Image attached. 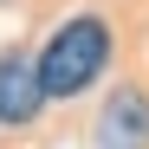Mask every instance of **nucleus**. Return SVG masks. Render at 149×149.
<instances>
[{"instance_id":"3","label":"nucleus","mask_w":149,"mask_h":149,"mask_svg":"<svg viewBox=\"0 0 149 149\" xmlns=\"http://www.w3.org/2000/svg\"><path fill=\"white\" fill-rule=\"evenodd\" d=\"M91 149H149V97L130 84V91H117L104 117H97V136Z\"/></svg>"},{"instance_id":"1","label":"nucleus","mask_w":149,"mask_h":149,"mask_svg":"<svg viewBox=\"0 0 149 149\" xmlns=\"http://www.w3.org/2000/svg\"><path fill=\"white\" fill-rule=\"evenodd\" d=\"M104 65H110V19H97V13H71L65 26L33 52V71H39L45 104H52V97H78V91H91Z\"/></svg>"},{"instance_id":"2","label":"nucleus","mask_w":149,"mask_h":149,"mask_svg":"<svg viewBox=\"0 0 149 149\" xmlns=\"http://www.w3.org/2000/svg\"><path fill=\"white\" fill-rule=\"evenodd\" d=\"M39 110H45V91H39L33 52H0V130H26Z\"/></svg>"}]
</instances>
